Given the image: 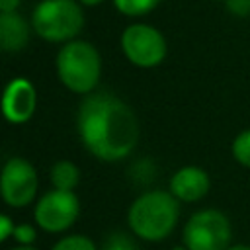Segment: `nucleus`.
<instances>
[{
	"label": "nucleus",
	"instance_id": "obj_2",
	"mask_svg": "<svg viewBox=\"0 0 250 250\" xmlns=\"http://www.w3.org/2000/svg\"><path fill=\"white\" fill-rule=\"evenodd\" d=\"M180 221V201L168 189H146L127 209V227L145 242L166 240Z\"/></svg>",
	"mask_w": 250,
	"mask_h": 250
},
{
	"label": "nucleus",
	"instance_id": "obj_18",
	"mask_svg": "<svg viewBox=\"0 0 250 250\" xmlns=\"http://www.w3.org/2000/svg\"><path fill=\"white\" fill-rule=\"evenodd\" d=\"M225 6L236 18L250 16V0H225Z\"/></svg>",
	"mask_w": 250,
	"mask_h": 250
},
{
	"label": "nucleus",
	"instance_id": "obj_9",
	"mask_svg": "<svg viewBox=\"0 0 250 250\" xmlns=\"http://www.w3.org/2000/svg\"><path fill=\"white\" fill-rule=\"evenodd\" d=\"M35 107H37L35 86L23 76L12 78L6 84L4 96H2V113L6 121L14 125L27 123L33 117Z\"/></svg>",
	"mask_w": 250,
	"mask_h": 250
},
{
	"label": "nucleus",
	"instance_id": "obj_4",
	"mask_svg": "<svg viewBox=\"0 0 250 250\" xmlns=\"http://www.w3.org/2000/svg\"><path fill=\"white\" fill-rule=\"evenodd\" d=\"M35 35L49 43H68L84 27V12L78 0H41L31 12Z\"/></svg>",
	"mask_w": 250,
	"mask_h": 250
},
{
	"label": "nucleus",
	"instance_id": "obj_19",
	"mask_svg": "<svg viewBox=\"0 0 250 250\" xmlns=\"http://www.w3.org/2000/svg\"><path fill=\"white\" fill-rule=\"evenodd\" d=\"M14 229H16V223L12 221V217L2 213L0 215V242H6L8 238H12Z\"/></svg>",
	"mask_w": 250,
	"mask_h": 250
},
{
	"label": "nucleus",
	"instance_id": "obj_10",
	"mask_svg": "<svg viewBox=\"0 0 250 250\" xmlns=\"http://www.w3.org/2000/svg\"><path fill=\"white\" fill-rule=\"evenodd\" d=\"M211 189V178L205 168L188 164L178 168L168 182V191L180 203H197Z\"/></svg>",
	"mask_w": 250,
	"mask_h": 250
},
{
	"label": "nucleus",
	"instance_id": "obj_12",
	"mask_svg": "<svg viewBox=\"0 0 250 250\" xmlns=\"http://www.w3.org/2000/svg\"><path fill=\"white\" fill-rule=\"evenodd\" d=\"M49 180L53 189L74 191L80 184V168L72 160H57L49 170Z\"/></svg>",
	"mask_w": 250,
	"mask_h": 250
},
{
	"label": "nucleus",
	"instance_id": "obj_22",
	"mask_svg": "<svg viewBox=\"0 0 250 250\" xmlns=\"http://www.w3.org/2000/svg\"><path fill=\"white\" fill-rule=\"evenodd\" d=\"M82 6H98V4H102L104 0H78Z\"/></svg>",
	"mask_w": 250,
	"mask_h": 250
},
{
	"label": "nucleus",
	"instance_id": "obj_21",
	"mask_svg": "<svg viewBox=\"0 0 250 250\" xmlns=\"http://www.w3.org/2000/svg\"><path fill=\"white\" fill-rule=\"evenodd\" d=\"M227 250H250V244H230Z\"/></svg>",
	"mask_w": 250,
	"mask_h": 250
},
{
	"label": "nucleus",
	"instance_id": "obj_14",
	"mask_svg": "<svg viewBox=\"0 0 250 250\" xmlns=\"http://www.w3.org/2000/svg\"><path fill=\"white\" fill-rule=\"evenodd\" d=\"M51 250H100V248L86 234H64L51 246Z\"/></svg>",
	"mask_w": 250,
	"mask_h": 250
},
{
	"label": "nucleus",
	"instance_id": "obj_23",
	"mask_svg": "<svg viewBox=\"0 0 250 250\" xmlns=\"http://www.w3.org/2000/svg\"><path fill=\"white\" fill-rule=\"evenodd\" d=\"M12 250H37L35 246H14Z\"/></svg>",
	"mask_w": 250,
	"mask_h": 250
},
{
	"label": "nucleus",
	"instance_id": "obj_16",
	"mask_svg": "<svg viewBox=\"0 0 250 250\" xmlns=\"http://www.w3.org/2000/svg\"><path fill=\"white\" fill-rule=\"evenodd\" d=\"M100 250H141V248H139V244L135 242V238L131 234L115 230V232H111L104 238Z\"/></svg>",
	"mask_w": 250,
	"mask_h": 250
},
{
	"label": "nucleus",
	"instance_id": "obj_24",
	"mask_svg": "<svg viewBox=\"0 0 250 250\" xmlns=\"http://www.w3.org/2000/svg\"><path fill=\"white\" fill-rule=\"evenodd\" d=\"M170 250H189V248H186L184 244H180V246H174V248H170Z\"/></svg>",
	"mask_w": 250,
	"mask_h": 250
},
{
	"label": "nucleus",
	"instance_id": "obj_5",
	"mask_svg": "<svg viewBox=\"0 0 250 250\" xmlns=\"http://www.w3.org/2000/svg\"><path fill=\"white\" fill-rule=\"evenodd\" d=\"M230 240V219L213 207L195 211L182 230V244L189 250H227Z\"/></svg>",
	"mask_w": 250,
	"mask_h": 250
},
{
	"label": "nucleus",
	"instance_id": "obj_1",
	"mask_svg": "<svg viewBox=\"0 0 250 250\" xmlns=\"http://www.w3.org/2000/svg\"><path fill=\"white\" fill-rule=\"evenodd\" d=\"M76 133L84 148L102 162H121L139 145L135 111L119 96L100 90L84 96L76 111Z\"/></svg>",
	"mask_w": 250,
	"mask_h": 250
},
{
	"label": "nucleus",
	"instance_id": "obj_11",
	"mask_svg": "<svg viewBox=\"0 0 250 250\" xmlns=\"http://www.w3.org/2000/svg\"><path fill=\"white\" fill-rule=\"evenodd\" d=\"M31 21L18 12H0V47L6 53H18L29 43Z\"/></svg>",
	"mask_w": 250,
	"mask_h": 250
},
{
	"label": "nucleus",
	"instance_id": "obj_13",
	"mask_svg": "<svg viewBox=\"0 0 250 250\" xmlns=\"http://www.w3.org/2000/svg\"><path fill=\"white\" fill-rule=\"evenodd\" d=\"M162 0H113V6L119 14L129 18H139L148 12H152Z\"/></svg>",
	"mask_w": 250,
	"mask_h": 250
},
{
	"label": "nucleus",
	"instance_id": "obj_17",
	"mask_svg": "<svg viewBox=\"0 0 250 250\" xmlns=\"http://www.w3.org/2000/svg\"><path fill=\"white\" fill-rule=\"evenodd\" d=\"M12 238L18 246H33V242L37 240V229L31 223H18Z\"/></svg>",
	"mask_w": 250,
	"mask_h": 250
},
{
	"label": "nucleus",
	"instance_id": "obj_20",
	"mask_svg": "<svg viewBox=\"0 0 250 250\" xmlns=\"http://www.w3.org/2000/svg\"><path fill=\"white\" fill-rule=\"evenodd\" d=\"M21 0H0V12H16Z\"/></svg>",
	"mask_w": 250,
	"mask_h": 250
},
{
	"label": "nucleus",
	"instance_id": "obj_7",
	"mask_svg": "<svg viewBox=\"0 0 250 250\" xmlns=\"http://www.w3.org/2000/svg\"><path fill=\"white\" fill-rule=\"evenodd\" d=\"M39 176L35 166L23 156H12L4 162L0 174V193L8 207L23 209L35 201Z\"/></svg>",
	"mask_w": 250,
	"mask_h": 250
},
{
	"label": "nucleus",
	"instance_id": "obj_3",
	"mask_svg": "<svg viewBox=\"0 0 250 250\" xmlns=\"http://www.w3.org/2000/svg\"><path fill=\"white\" fill-rule=\"evenodd\" d=\"M55 70L59 82L66 90L88 96L96 92L102 78L100 51L90 41L72 39L59 49L55 59Z\"/></svg>",
	"mask_w": 250,
	"mask_h": 250
},
{
	"label": "nucleus",
	"instance_id": "obj_8",
	"mask_svg": "<svg viewBox=\"0 0 250 250\" xmlns=\"http://www.w3.org/2000/svg\"><path fill=\"white\" fill-rule=\"evenodd\" d=\"M80 215V199L74 191L51 189L43 193L33 207L35 225L51 234H61L68 230Z\"/></svg>",
	"mask_w": 250,
	"mask_h": 250
},
{
	"label": "nucleus",
	"instance_id": "obj_15",
	"mask_svg": "<svg viewBox=\"0 0 250 250\" xmlns=\"http://www.w3.org/2000/svg\"><path fill=\"white\" fill-rule=\"evenodd\" d=\"M230 154H232V158L240 166L250 168V129L240 131L232 139V143H230Z\"/></svg>",
	"mask_w": 250,
	"mask_h": 250
},
{
	"label": "nucleus",
	"instance_id": "obj_6",
	"mask_svg": "<svg viewBox=\"0 0 250 250\" xmlns=\"http://www.w3.org/2000/svg\"><path fill=\"white\" fill-rule=\"evenodd\" d=\"M121 51L125 59L139 68L158 66L168 53L164 35L148 23H131L121 33Z\"/></svg>",
	"mask_w": 250,
	"mask_h": 250
}]
</instances>
